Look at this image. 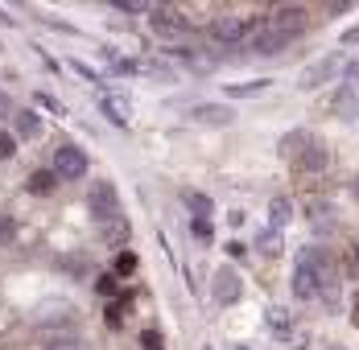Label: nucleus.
Returning <instances> with one entry per match:
<instances>
[{
    "instance_id": "obj_4",
    "label": "nucleus",
    "mask_w": 359,
    "mask_h": 350,
    "mask_svg": "<svg viewBox=\"0 0 359 350\" xmlns=\"http://www.w3.org/2000/svg\"><path fill=\"white\" fill-rule=\"evenodd\" d=\"M149 29H153L157 37H170V41H178V37L190 34V21L182 17L178 8L161 4V8H153V13H149Z\"/></svg>"
},
{
    "instance_id": "obj_31",
    "label": "nucleus",
    "mask_w": 359,
    "mask_h": 350,
    "mask_svg": "<svg viewBox=\"0 0 359 350\" xmlns=\"http://www.w3.org/2000/svg\"><path fill=\"white\" fill-rule=\"evenodd\" d=\"M4 115H13V104H8V95L0 91V120H4Z\"/></svg>"
},
{
    "instance_id": "obj_19",
    "label": "nucleus",
    "mask_w": 359,
    "mask_h": 350,
    "mask_svg": "<svg viewBox=\"0 0 359 350\" xmlns=\"http://www.w3.org/2000/svg\"><path fill=\"white\" fill-rule=\"evenodd\" d=\"M104 239H108L111 247H120L124 239H128V223H120V218H116V223H108V227H104Z\"/></svg>"
},
{
    "instance_id": "obj_33",
    "label": "nucleus",
    "mask_w": 359,
    "mask_h": 350,
    "mask_svg": "<svg viewBox=\"0 0 359 350\" xmlns=\"http://www.w3.org/2000/svg\"><path fill=\"white\" fill-rule=\"evenodd\" d=\"M351 317H355V326H359V293H355V301H351Z\"/></svg>"
},
{
    "instance_id": "obj_29",
    "label": "nucleus",
    "mask_w": 359,
    "mask_h": 350,
    "mask_svg": "<svg viewBox=\"0 0 359 350\" xmlns=\"http://www.w3.org/2000/svg\"><path fill=\"white\" fill-rule=\"evenodd\" d=\"M194 235L207 244V239H211V218H194Z\"/></svg>"
},
{
    "instance_id": "obj_5",
    "label": "nucleus",
    "mask_w": 359,
    "mask_h": 350,
    "mask_svg": "<svg viewBox=\"0 0 359 350\" xmlns=\"http://www.w3.org/2000/svg\"><path fill=\"white\" fill-rule=\"evenodd\" d=\"M264 21H269V29H273V34L297 37L302 29H306V8H297V4H281V8H273Z\"/></svg>"
},
{
    "instance_id": "obj_35",
    "label": "nucleus",
    "mask_w": 359,
    "mask_h": 350,
    "mask_svg": "<svg viewBox=\"0 0 359 350\" xmlns=\"http://www.w3.org/2000/svg\"><path fill=\"white\" fill-rule=\"evenodd\" d=\"M351 260H359V239H355V244H351Z\"/></svg>"
},
{
    "instance_id": "obj_22",
    "label": "nucleus",
    "mask_w": 359,
    "mask_h": 350,
    "mask_svg": "<svg viewBox=\"0 0 359 350\" xmlns=\"http://www.w3.org/2000/svg\"><path fill=\"white\" fill-rule=\"evenodd\" d=\"M351 107H355V87H351V83H347V87H343V91H339V99H334V111H343V115H347V111H351Z\"/></svg>"
},
{
    "instance_id": "obj_8",
    "label": "nucleus",
    "mask_w": 359,
    "mask_h": 350,
    "mask_svg": "<svg viewBox=\"0 0 359 350\" xmlns=\"http://www.w3.org/2000/svg\"><path fill=\"white\" fill-rule=\"evenodd\" d=\"M334 70H339V58H318V62H310V66L302 70L297 87L302 91H314V87H323L326 78H334Z\"/></svg>"
},
{
    "instance_id": "obj_25",
    "label": "nucleus",
    "mask_w": 359,
    "mask_h": 350,
    "mask_svg": "<svg viewBox=\"0 0 359 350\" xmlns=\"http://www.w3.org/2000/svg\"><path fill=\"white\" fill-rule=\"evenodd\" d=\"M95 288H100L104 297H116V293H120V288H116V276H111V272H104V276L95 280Z\"/></svg>"
},
{
    "instance_id": "obj_20",
    "label": "nucleus",
    "mask_w": 359,
    "mask_h": 350,
    "mask_svg": "<svg viewBox=\"0 0 359 350\" xmlns=\"http://www.w3.org/2000/svg\"><path fill=\"white\" fill-rule=\"evenodd\" d=\"M310 218H314L318 227H330V218H334L330 202H318V198H314V202H310Z\"/></svg>"
},
{
    "instance_id": "obj_34",
    "label": "nucleus",
    "mask_w": 359,
    "mask_h": 350,
    "mask_svg": "<svg viewBox=\"0 0 359 350\" xmlns=\"http://www.w3.org/2000/svg\"><path fill=\"white\" fill-rule=\"evenodd\" d=\"M351 194H355V202H359V174H355V181H351Z\"/></svg>"
},
{
    "instance_id": "obj_12",
    "label": "nucleus",
    "mask_w": 359,
    "mask_h": 350,
    "mask_svg": "<svg viewBox=\"0 0 359 350\" xmlns=\"http://www.w3.org/2000/svg\"><path fill=\"white\" fill-rule=\"evenodd\" d=\"M25 190L37 194V198H46V194H54V190H58V177H54V169H37V174H29Z\"/></svg>"
},
{
    "instance_id": "obj_32",
    "label": "nucleus",
    "mask_w": 359,
    "mask_h": 350,
    "mask_svg": "<svg viewBox=\"0 0 359 350\" xmlns=\"http://www.w3.org/2000/svg\"><path fill=\"white\" fill-rule=\"evenodd\" d=\"M355 41H359V25H355V29H347V34H343V46H355Z\"/></svg>"
},
{
    "instance_id": "obj_2",
    "label": "nucleus",
    "mask_w": 359,
    "mask_h": 350,
    "mask_svg": "<svg viewBox=\"0 0 359 350\" xmlns=\"http://www.w3.org/2000/svg\"><path fill=\"white\" fill-rule=\"evenodd\" d=\"M50 169H54L58 181H79V177L87 174V153H83V148H74V144H58V148H54Z\"/></svg>"
},
{
    "instance_id": "obj_26",
    "label": "nucleus",
    "mask_w": 359,
    "mask_h": 350,
    "mask_svg": "<svg viewBox=\"0 0 359 350\" xmlns=\"http://www.w3.org/2000/svg\"><path fill=\"white\" fill-rule=\"evenodd\" d=\"M104 317H108V326H111V330H120V326H124V309H120V301H111V305H108V314H104Z\"/></svg>"
},
{
    "instance_id": "obj_30",
    "label": "nucleus",
    "mask_w": 359,
    "mask_h": 350,
    "mask_svg": "<svg viewBox=\"0 0 359 350\" xmlns=\"http://www.w3.org/2000/svg\"><path fill=\"white\" fill-rule=\"evenodd\" d=\"M343 74H347V83H351V87H355V83H359V58H351V62H347V66H343Z\"/></svg>"
},
{
    "instance_id": "obj_9",
    "label": "nucleus",
    "mask_w": 359,
    "mask_h": 350,
    "mask_svg": "<svg viewBox=\"0 0 359 350\" xmlns=\"http://www.w3.org/2000/svg\"><path fill=\"white\" fill-rule=\"evenodd\" d=\"M314 140H318L314 132H306V128H297V132H289V136H281V144H277V153L285 157L289 165H297V161H302V153H306V148H310Z\"/></svg>"
},
{
    "instance_id": "obj_10",
    "label": "nucleus",
    "mask_w": 359,
    "mask_h": 350,
    "mask_svg": "<svg viewBox=\"0 0 359 350\" xmlns=\"http://www.w3.org/2000/svg\"><path fill=\"white\" fill-rule=\"evenodd\" d=\"M244 34H248V25L236 21V17H219L215 25H211V37L223 41V46H244Z\"/></svg>"
},
{
    "instance_id": "obj_15",
    "label": "nucleus",
    "mask_w": 359,
    "mask_h": 350,
    "mask_svg": "<svg viewBox=\"0 0 359 350\" xmlns=\"http://www.w3.org/2000/svg\"><path fill=\"white\" fill-rule=\"evenodd\" d=\"M289 214H293L289 198H273V202H269V227H273V231H285V227H289Z\"/></svg>"
},
{
    "instance_id": "obj_1",
    "label": "nucleus",
    "mask_w": 359,
    "mask_h": 350,
    "mask_svg": "<svg viewBox=\"0 0 359 350\" xmlns=\"http://www.w3.org/2000/svg\"><path fill=\"white\" fill-rule=\"evenodd\" d=\"M326 251L318 247H302L297 251V264H293V297H302V301H310V297H318V264H323Z\"/></svg>"
},
{
    "instance_id": "obj_11",
    "label": "nucleus",
    "mask_w": 359,
    "mask_h": 350,
    "mask_svg": "<svg viewBox=\"0 0 359 350\" xmlns=\"http://www.w3.org/2000/svg\"><path fill=\"white\" fill-rule=\"evenodd\" d=\"M326 165H330V153H326V144L323 140H314L306 153H302V161L293 165V169H302V174H323Z\"/></svg>"
},
{
    "instance_id": "obj_36",
    "label": "nucleus",
    "mask_w": 359,
    "mask_h": 350,
    "mask_svg": "<svg viewBox=\"0 0 359 350\" xmlns=\"http://www.w3.org/2000/svg\"><path fill=\"white\" fill-rule=\"evenodd\" d=\"M330 350H343V346H330Z\"/></svg>"
},
{
    "instance_id": "obj_16",
    "label": "nucleus",
    "mask_w": 359,
    "mask_h": 350,
    "mask_svg": "<svg viewBox=\"0 0 359 350\" xmlns=\"http://www.w3.org/2000/svg\"><path fill=\"white\" fill-rule=\"evenodd\" d=\"M289 41H293V37H285V34H273V29H269V34L260 37V41H256V46H252V50H256V54H281V50H285Z\"/></svg>"
},
{
    "instance_id": "obj_3",
    "label": "nucleus",
    "mask_w": 359,
    "mask_h": 350,
    "mask_svg": "<svg viewBox=\"0 0 359 350\" xmlns=\"http://www.w3.org/2000/svg\"><path fill=\"white\" fill-rule=\"evenodd\" d=\"M87 206H91V214H95L104 227L116 223V218H120V194H116V186H111V181H95L91 194H87Z\"/></svg>"
},
{
    "instance_id": "obj_24",
    "label": "nucleus",
    "mask_w": 359,
    "mask_h": 350,
    "mask_svg": "<svg viewBox=\"0 0 359 350\" xmlns=\"http://www.w3.org/2000/svg\"><path fill=\"white\" fill-rule=\"evenodd\" d=\"M13 153H17V136H13V132H4V128H0V161H8V157H13Z\"/></svg>"
},
{
    "instance_id": "obj_6",
    "label": "nucleus",
    "mask_w": 359,
    "mask_h": 350,
    "mask_svg": "<svg viewBox=\"0 0 359 350\" xmlns=\"http://www.w3.org/2000/svg\"><path fill=\"white\" fill-rule=\"evenodd\" d=\"M186 115H190V124H211V128H223V124L236 120V111L227 104H194Z\"/></svg>"
},
{
    "instance_id": "obj_28",
    "label": "nucleus",
    "mask_w": 359,
    "mask_h": 350,
    "mask_svg": "<svg viewBox=\"0 0 359 350\" xmlns=\"http://www.w3.org/2000/svg\"><path fill=\"white\" fill-rule=\"evenodd\" d=\"M141 346L144 350H161V334H157V330H144V334H141Z\"/></svg>"
},
{
    "instance_id": "obj_18",
    "label": "nucleus",
    "mask_w": 359,
    "mask_h": 350,
    "mask_svg": "<svg viewBox=\"0 0 359 350\" xmlns=\"http://www.w3.org/2000/svg\"><path fill=\"white\" fill-rule=\"evenodd\" d=\"M186 206L194 210L198 218H207V214H211V198H207V194H194V190H186Z\"/></svg>"
},
{
    "instance_id": "obj_13",
    "label": "nucleus",
    "mask_w": 359,
    "mask_h": 350,
    "mask_svg": "<svg viewBox=\"0 0 359 350\" xmlns=\"http://www.w3.org/2000/svg\"><path fill=\"white\" fill-rule=\"evenodd\" d=\"M269 330H273V338H281V342H285L289 334H293V317H289V309L273 305V309H269Z\"/></svg>"
},
{
    "instance_id": "obj_21",
    "label": "nucleus",
    "mask_w": 359,
    "mask_h": 350,
    "mask_svg": "<svg viewBox=\"0 0 359 350\" xmlns=\"http://www.w3.org/2000/svg\"><path fill=\"white\" fill-rule=\"evenodd\" d=\"M256 247H260V251H269V255H277V251H281V239H277V231L269 227L264 235H256Z\"/></svg>"
},
{
    "instance_id": "obj_14",
    "label": "nucleus",
    "mask_w": 359,
    "mask_h": 350,
    "mask_svg": "<svg viewBox=\"0 0 359 350\" xmlns=\"http://www.w3.org/2000/svg\"><path fill=\"white\" fill-rule=\"evenodd\" d=\"M273 87V78H256V83H231V87H223L231 99H252V95H260V91H269Z\"/></svg>"
},
{
    "instance_id": "obj_7",
    "label": "nucleus",
    "mask_w": 359,
    "mask_h": 350,
    "mask_svg": "<svg viewBox=\"0 0 359 350\" xmlns=\"http://www.w3.org/2000/svg\"><path fill=\"white\" fill-rule=\"evenodd\" d=\"M211 284H215V288H211L215 305H236V301H240V276H236V268H219Z\"/></svg>"
},
{
    "instance_id": "obj_17",
    "label": "nucleus",
    "mask_w": 359,
    "mask_h": 350,
    "mask_svg": "<svg viewBox=\"0 0 359 350\" xmlns=\"http://www.w3.org/2000/svg\"><path fill=\"white\" fill-rule=\"evenodd\" d=\"M13 124H17V136H21V140H34L37 132H41V124H37L34 111H17V115H13Z\"/></svg>"
},
{
    "instance_id": "obj_27",
    "label": "nucleus",
    "mask_w": 359,
    "mask_h": 350,
    "mask_svg": "<svg viewBox=\"0 0 359 350\" xmlns=\"http://www.w3.org/2000/svg\"><path fill=\"white\" fill-rule=\"evenodd\" d=\"M17 239V223L13 218H0V244H13Z\"/></svg>"
},
{
    "instance_id": "obj_23",
    "label": "nucleus",
    "mask_w": 359,
    "mask_h": 350,
    "mask_svg": "<svg viewBox=\"0 0 359 350\" xmlns=\"http://www.w3.org/2000/svg\"><path fill=\"white\" fill-rule=\"evenodd\" d=\"M111 268H116V276H128V272H133V268H137V255H133V251H120V255H116V264H111Z\"/></svg>"
}]
</instances>
